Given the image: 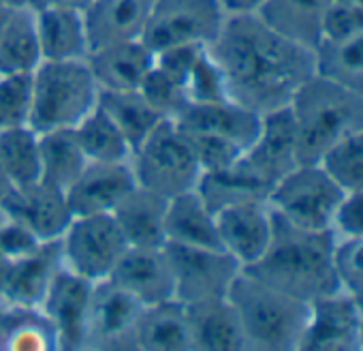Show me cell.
<instances>
[{"label":"cell","mask_w":363,"mask_h":351,"mask_svg":"<svg viewBox=\"0 0 363 351\" xmlns=\"http://www.w3.org/2000/svg\"><path fill=\"white\" fill-rule=\"evenodd\" d=\"M333 234L337 238H363V191L344 195L333 219Z\"/></svg>","instance_id":"cell-44"},{"label":"cell","mask_w":363,"mask_h":351,"mask_svg":"<svg viewBox=\"0 0 363 351\" xmlns=\"http://www.w3.org/2000/svg\"><path fill=\"white\" fill-rule=\"evenodd\" d=\"M220 0H154L141 41L158 54L171 45H212L225 24Z\"/></svg>","instance_id":"cell-8"},{"label":"cell","mask_w":363,"mask_h":351,"mask_svg":"<svg viewBox=\"0 0 363 351\" xmlns=\"http://www.w3.org/2000/svg\"><path fill=\"white\" fill-rule=\"evenodd\" d=\"M197 191L206 200V204L216 212L227 204L235 202H246V200H265L269 195V187L263 185L255 176L238 161L233 167L214 171V173H203Z\"/></svg>","instance_id":"cell-34"},{"label":"cell","mask_w":363,"mask_h":351,"mask_svg":"<svg viewBox=\"0 0 363 351\" xmlns=\"http://www.w3.org/2000/svg\"><path fill=\"white\" fill-rule=\"evenodd\" d=\"M210 52L225 73L229 97L261 116L286 107L318 73L316 50L282 35L257 14L227 16Z\"/></svg>","instance_id":"cell-1"},{"label":"cell","mask_w":363,"mask_h":351,"mask_svg":"<svg viewBox=\"0 0 363 351\" xmlns=\"http://www.w3.org/2000/svg\"><path fill=\"white\" fill-rule=\"evenodd\" d=\"M240 163L269 189L295 165H299L297 129L289 105L263 114L261 131Z\"/></svg>","instance_id":"cell-15"},{"label":"cell","mask_w":363,"mask_h":351,"mask_svg":"<svg viewBox=\"0 0 363 351\" xmlns=\"http://www.w3.org/2000/svg\"><path fill=\"white\" fill-rule=\"evenodd\" d=\"M62 266L60 242H45L37 253L11 261L3 304L41 306L56 272Z\"/></svg>","instance_id":"cell-25"},{"label":"cell","mask_w":363,"mask_h":351,"mask_svg":"<svg viewBox=\"0 0 363 351\" xmlns=\"http://www.w3.org/2000/svg\"><path fill=\"white\" fill-rule=\"evenodd\" d=\"M333 249V232L301 230L274 212L272 242L265 255L250 268H244V272L284 293L312 302L340 289Z\"/></svg>","instance_id":"cell-2"},{"label":"cell","mask_w":363,"mask_h":351,"mask_svg":"<svg viewBox=\"0 0 363 351\" xmlns=\"http://www.w3.org/2000/svg\"><path fill=\"white\" fill-rule=\"evenodd\" d=\"M139 92L145 97V101L167 120H175L189 105L186 90L179 82L171 80L156 67H152L150 75L141 84Z\"/></svg>","instance_id":"cell-40"},{"label":"cell","mask_w":363,"mask_h":351,"mask_svg":"<svg viewBox=\"0 0 363 351\" xmlns=\"http://www.w3.org/2000/svg\"><path fill=\"white\" fill-rule=\"evenodd\" d=\"M344 193L363 191V126L331 146L318 161Z\"/></svg>","instance_id":"cell-36"},{"label":"cell","mask_w":363,"mask_h":351,"mask_svg":"<svg viewBox=\"0 0 363 351\" xmlns=\"http://www.w3.org/2000/svg\"><path fill=\"white\" fill-rule=\"evenodd\" d=\"M37 35L43 60H84L90 43L84 9L48 7L35 11Z\"/></svg>","instance_id":"cell-24"},{"label":"cell","mask_w":363,"mask_h":351,"mask_svg":"<svg viewBox=\"0 0 363 351\" xmlns=\"http://www.w3.org/2000/svg\"><path fill=\"white\" fill-rule=\"evenodd\" d=\"M9 189H11V185L7 180V176L3 173V169H0V202H3V198L9 193Z\"/></svg>","instance_id":"cell-49"},{"label":"cell","mask_w":363,"mask_h":351,"mask_svg":"<svg viewBox=\"0 0 363 351\" xmlns=\"http://www.w3.org/2000/svg\"><path fill=\"white\" fill-rule=\"evenodd\" d=\"M137 187L130 161L88 163L84 173L67 191L75 217L111 215L116 206Z\"/></svg>","instance_id":"cell-17"},{"label":"cell","mask_w":363,"mask_h":351,"mask_svg":"<svg viewBox=\"0 0 363 351\" xmlns=\"http://www.w3.org/2000/svg\"><path fill=\"white\" fill-rule=\"evenodd\" d=\"M39 148H41V180L62 191L71 189V185L79 178L90 163L73 129L41 133Z\"/></svg>","instance_id":"cell-29"},{"label":"cell","mask_w":363,"mask_h":351,"mask_svg":"<svg viewBox=\"0 0 363 351\" xmlns=\"http://www.w3.org/2000/svg\"><path fill=\"white\" fill-rule=\"evenodd\" d=\"M94 283L71 272L69 268H60L41 302V310L52 321L60 349L79 351L86 349L88 338V317L92 302Z\"/></svg>","instance_id":"cell-14"},{"label":"cell","mask_w":363,"mask_h":351,"mask_svg":"<svg viewBox=\"0 0 363 351\" xmlns=\"http://www.w3.org/2000/svg\"><path fill=\"white\" fill-rule=\"evenodd\" d=\"M186 97L189 103H216V101H227L229 90L225 82V73L210 52V48L199 56L195 63L193 71L189 73L186 80Z\"/></svg>","instance_id":"cell-39"},{"label":"cell","mask_w":363,"mask_h":351,"mask_svg":"<svg viewBox=\"0 0 363 351\" xmlns=\"http://www.w3.org/2000/svg\"><path fill=\"white\" fill-rule=\"evenodd\" d=\"M359 349L363 351V310H361V319H359Z\"/></svg>","instance_id":"cell-50"},{"label":"cell","mask_w":363,"mask_h":351,"mask_svg":"<svg viewBox=\"0 0 363 351\" xmlns=\"http://www.w3.org/2000/svg\"><path fill=\"white\" fill-rule=\"evenodd\" d=\"M3 221H5V212H3V210H0V223H3Z\"/></svg>","instance_id":"cell-52"},{"label":"cell","mask_w":363,"mask_h":351,"mask_svg":"<svg viewBox=\"0 0 363 351\" xmlns=\"http://www.w3.org/2000/svg\"><path fill=\"white\" fill-rule=\"evenodd\" d=\"M73 131L90 163L130 161V144L101 105H96Z\"/></svg>","instance_id":"cell-33"},{"label":"cell","mask_w":363,"mask_h":351,"mask_svg":"<svg viewBox=\"0 0 363 351\" xmlns=\"http://www.w3.org/2000/svg\"><path fill=\"white\" fill-rule=\"evenodd\" d=\"M333 266L340 291L350 296L363 310V238H337Z\"/></svg>","instance_id":"cell-38"},{"label":"cell","mask_w":363,"mask_h":351,"mask_svg":"<svg viewBox=\"0 0 363 351\" xmlns=\"http://www.w3.org/2000/svg\"><path fill=\"white\" fill-rule=\"evenodd\" d=\"M272 0H220V5L227 16L238 14H259L263 7H267Z\"/></svg>","instance_id":"cell-45"},{"label":"cell","mask_w":363,"mask_h":351,"mask_svg":"<svg viewBox=\"0 0 363 351\" xmlns=\"http://www.w3.org/2000/svg\"><path fill=\"white\" fill-rule=\"evenodd\" d=\"M0 210L28 227L41 242H58L75 217L67 191L43 180L11 187L0 202Z\"/></svg>","instance_id":"cell-12"},{"label":"cell","mask_w":363,"mask_h":351,"mask_svg":"<svg viewBox=\"0 0 363 351\" xmlns=\"http://www.w3.org/2000/svg\"><path fill=\"white\" fill-rule=\"evenodd\" d=\"M344 195L323 165L299 163L272 187L267 204L295 227L333 232V219Z\"/></svg>","instance_id":"cell-7"},{"label":"cell","mask_w":363,"mask_h":351,"mask_svg":"<svg viewBox=\"0 0 363 351\" xmlns=\"http://www.w3.org/2000/svg\"><path fill=\"white\" fill-rule=\"evenodd\" d=\"M9 266L11 261L7 257L0 255V304H3V296H5V285H7V276H9Z\"/></svg>","instance_id":"cell-47"},{"label":"cell","mask_w":363,"mask_h":351,"mask_svg":"<svg viewBox=\"0 0 363 351\" xmlns=\"http://www.w3.org/2000/svg\"><path fill=\"white\" fill-rule=\"evenodd\" d=\"M248 349L265 351H299L308 319L310 302L284 293L248 272H240L227 291Z\"/></svg>","instance_id":"cell-4"},{"label":"cell","mask_w":363,"mask_h":351,"mask_svg":"<svg viewBox=\"0 0 363 351\" xmlns=\"http://www.w3.org/2000/svg\"><path fill=\"white\" fill-rule=\"evenodd\" d=\"M299 163H318L342 137L363 126V92L316 73L289 103Z\"/></svg>","instance_id":"cell-3"},{"label":"cell","mask_w":363,"mask_h":351,"mask_svg":"<svg viewBox=\"0 0 363 351\" xmlns=\"http://www.w3.org/2000/svg\"><path fill=\"white\" fill-rule=\"evenodd\" d=\"M193 351H242L248 349L240 317L229 298H208L186 304Z\"/></svg>","instance_id":"cell-20"},{"label":"cell","mask_w":363,"mask_h":351,"mask_svg":"<svg viewBox=\"0 0 363 351\" xmlns=\"http://www.w3.org/2000/svg\"><path fill=\"white\" fill-rule=\"evenodd\" d=\"M359 33H363V7L331 0L320 20L318 45L337 43Z\"/></svg>","instance_id":"cell-42"},{"label":"cell","mask_w":363,"mask_h":351,"mask_svg":"<svg viewBox=\"0 0 363 351\" xmlns=\"http://www.w3.org/2000/svg\"><path fill=\"white\" fill-rule=\"evenodd\" d=\"M359 304L340 289L312 300L299 351H359Z\"/></svg>","instance_id":"cell-16"},{"label":"cell","mask_w":363,"mask_h":351,"mask_svg":"<svg viewBox=\"0 0 363 351\" xmlns=\"http://www.w3.org/2000/svg\"><path fill=\"white\" fill-rule=\"evenodd\" d=\"M261 114L227 99L216 103H189L173 122L191 131H206L227 137L248 150L261 131Z\"/></svg>","instance_id":"cell-21"},{"label":"cell","mask_w":363,"mask_h":351,"mask_svg":"<svg viewBox=\"0 0 363 351\" xmlns=\"http://www.w3.org/2000/svg\"><path fill=\"white\" fill-rule=\"evenodd\" d=\"M130 167L139 187L167 200L197 189L203 176L184 131L173 120H162L147 139L133 150Z\"/></svg>","instance_id":"cell-6"},{"label":"cell","mask_w":363,"mask_h":351,"mask_svg":"<svg viewBox=\"0 0 363 351\" xmlns=\"http://www.w3.org/2000/svg\"><path fill=\"white\" fill-rule=\"evenodd\" d=\"M214 215L220 247L242 266V270L265 255L274 234V212L265 200L227 204Z\"/></svg>","instance_id":"cell-13"},{"label":"cell","mask_w":363,"mask_h":351,"mask_svg":"<svg viewBox=\"0 0 363 351\" xmlns=\"http://www.w3.org/2000/svg\"><path fill=\"white\" fill-rule=\"evenodd\" d=\"M88 67L101 90H139L150 75L156 54L141 41H120L88 52Z\"/></svg>","instance_id":"cell-19"},{"label":"cell","mask_w":363,"mask_h":351,"mask_svg":"<svg viewBox=\"0 0 363 351\" xmlns=\"http://www.w3.org/2000/svg\"><path fill=\"white\" fill-rule=\"evenodd\" d=\"M169 200L143 189L135 187L111 212L120 232L124 234L128 247L141 249H158L164 247V219H167Z\"/></svg>","instance_id":"cell-23"},{"label":"cell","mask_w":363,"mask_h":351,"mask_svg":"<svg viewBox=\"0 0 363 351\" xmlns=\"http://www.w3.org/2000/svg\"><path fill=\"white\" fill-rule=\"evenodd\" d=\"M43 63L35 11L13 9L0 31V75H33Z\"/></svg>","instance_id":"cell-27"},{"label":"cell","mask_w":363,"mask_h":351,"mask_svg":"<svg viewBox=\"0 0 363 351\" xmlns=\"http://www.w3.org/2000/svg\"><path fill=\"white\" fill-rule=\"evenodd\" d=\"M99 105L116 122V126L122 131L133 150L139 148L162 120H167L145 101V97L139 90H101Z\"/></svg>","instance_id":"cell-32"},{"label":"cell","mask_w":363,"mask_h":351,"mask_svg":"<svg viewBox=\"0 0 363 351\" xmlns=\"http://www.w3.org/2000/svg\"><path fill=\"white\" fill-rule=\"evenodd\" d=\"M101 88L88 60H43L30 75L28 124L41 135L75 129L96 105Z\"/></svg>","instance_id":"cell-5"},{"label":"cell","mask_w":363,"mask_h":351,"mask_svg":"<svg viewBox=\"0 0 363 351\" xmlns=\"http://www.w3.org/2000/svg\"><path fill=\"white\" fill-rule=\"evenodd\" d=\"M18 7H26V0H0V11H9Z\"/></svg>","instance_id":"cell-48"},{"label":"cell","mask_w":363,"mask_h":351,"mask_svg":"<svg viewBox=\"0 0 363 351\" xmlns=\"http://www.w3.org/2000/svg\"><path fill=\"white\" fill-rule=\"evenodd\" d=\"M331 0H272L257 16L282 35L316 50L320 39V20Z\"/></svg>","instance_id":"cell-30"},{"label":"cell","mask_w":363,"mask_h":351,"mask_svg":"<svg viewBox=\"0 0 363 351\" xmlns=\"http://www.w3.org/2000/svg\"><path fill=\"white\" fill-rule=\"evenodd\" d=\"M318 73L363 92V33L316 48Z\"/></svg>","instance_id":"cell-35"},{"label":"cell","mask_w":363,"mask_h":351,"mask_svg":"<svg viewBox=\"0 0 363 351\" xmlns=\"http://www.w3.org/2000/svg\"><path fill=\"white\" fill-rule=\"evenodd\" d=\"M0 349L52 351L60 349V342L41 306L0 304Z\"/></svg>","instance_id":"cell-28"},{"label":"cell","mask_w":363,"mask_h":351,"mask_svg":"<svg viewBox=\"0 0 363 351\" xmlns=\"http://www.w3.org/2000/svg\"><path fill=\"white\" fill-rule=\"evenodd\" d=\"M177 124V122H175ZM179 126V124H177ZM184 131L203 173H214V171H223V169H229L233 167L242 156H244V148L227 137H220V135H214V133H206V131H191V129H184Z\"/></svg>","instance_id":"cell-37"},{"label":"cell","mask_w":363,"mask_h":351,"mask_svg":"<svg viewBox=\"0 0 363 351\" xmlns=\"http://www.w3.org/2000/svg\"><path fill=\"white\" fill-rule=\"evenodd\" d=\"M0 169L11 187H24L41 180L39 133L30 124L0 131Z\"/></svg>","instance_id":"cell-31"},{"label":"cell","mask_w":363,"mask_h":351,"mask_svg":"<svg viewBox=\"0 0 363 351\" xmlns=\"http://www.w3.org/2000/svg\"><path fill=\"white\" fill-rule=\"evenodd\" d=\"M58 242L65 268L92 283L109 279L128 251V242L111 215L73 217Z\"/></svg>","instance_id":"cell-9"},{"label":"cell","mask_w":363,"mask_h":351,"mask_svg":"<svg viewBox=\"0 0 363 351\" xmlns=\"http://www.w3.org/2000/svg\"><path fill=\"white\" fill-rule=\"evenodd\" d=\"M109 281L128 291L143 306H152L175 298L173 270L164 247H128V251L122 255L120 264L111 272Z\"/></svg>","instance_id":"cell-18"},{"label":"cell","mask_w":363,"mask_h":351,"mask_svg":"<svg viewBox=\"0 0 363 351\" xmlns=\"http://www.w3.org/2000/svg\"><path fill=\"white\" fill-rule=\"evenodd\" d=\"M90 0H26V7L33 11L48 9V7H75V9H86Z\"/></svg>","instance_id":"cell-46"},{"label":"cell","mask_w":363,"mask_h":351,"mask_svg":"<svg viewBox=\"0 0 363 351\" xmlns=\"http://www.w3.org/2000/svg\"><path fill=\"white\" fill-rule=\"evenodd\" d=\"M143 308L113 281L94 283L86 349H137V325Z\"/></svg>","instance_id":"cell-11"},{"label":"cell","mask_w":363,"mask_h":351,"mask_svg":"<svg viewBox=\"0 0 363 351\" xmlns=\"http://www.w3.org/2000/svg\"><path fill=\"white\" fill-rule=\"evenodd\" d=\"M173 281L175 300L193 304L208 298H225L242 266L223 249H197L164 244Z\"/></svg>","instance_id":"cell-10"},{"label":"cell","mask_w":363,"mask_h":351,"mask_svg":"<svg viewBox=\"0 0 363 351\" xmlns=\"http://www.w3.org/2000/svg\"><path fill=\"white\" fill-rule=\"evenodd\" d=\"M337 3H348V5H359V7H363V0H337Z\"/></svg>","instance_id":"cell-51"},{"label":"cell","mask_w":363,"mask_h":351,"mask_svg":"<svg viewBox=\"0 0 363 351\" xmlns=\"http://www.w3.org/2000/svg\"><path fill=\"white\" fill-rule=\"evenodd\" d=\"M43 244L45 242H41L28 227L5 215V221L0 223V255L9 261H18L37 253Z\"/></svg>","instance_id":"cell-43"},{"label":"cell","mask_w":363,"mask_h":351,"mask_svg":"<svg viewBox=\"0 0 363 351\" xmlns=\"http://www.w3.org/2000/svg\"><path fill=\"white\" fill-rule=\"evenodd\" d=\"M30 75H0V131L28 124Z\"/></svg>","instance_id":"cell-41"},{"label":"cell","mask_w":363,"mask_h":351,"mask_svg":"<svg viewBox=\"0 0 363 351\" xmlns=\"http://www.w3.org/2000/svg\"><path fill=\"white\" fill-rule=\"evenodd\" d=\"M139 351H193L186 304L167 300L145 306L137 325Z\"/></svg>","instance_id":"cell-26"},{"label":"cell","mask_w":363,"mask_h":351,"mask_svg":"<svg viewBox=\"0 0 363 351\" xmlns=\"http://www.w3.org/2000/svg\"><path fill=\"white\" fill-rule=\"evenodd\" d=\"M164 244L223 249L214 210L206 204L197 189L169 200L164 219Z\"/></svg>","instance_id":"cell-22"}]
</instances>
